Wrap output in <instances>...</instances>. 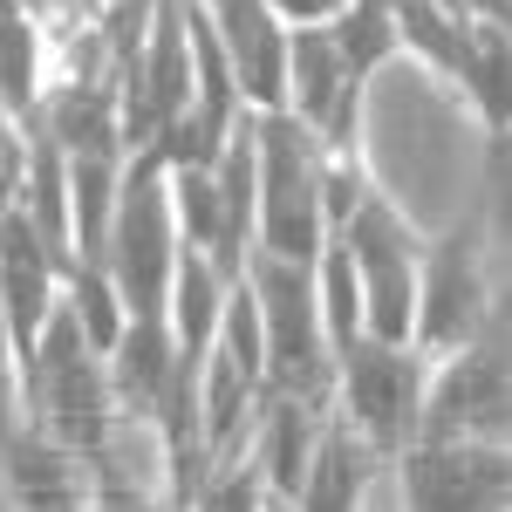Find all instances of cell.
<instances>
[{"label":"cell","instance_id":"obj_4","mask_svg":"<svg viewBox=\"0 0 512 512\" xmlns=\"http://www.w3.org/2000/svg\"><path fill=\"white\" fill-rule=\"evenodd\" d=\"M424 383H431V355L417 342H383V335H355L335 349V417L349 424L376 458H396L417 417H424Z\"/></svg>","mask_w":512,"mask_h":512},{"label":"cell","instance_id":"obj_21","mask_svg":"<svg viewBox=\"0 0 512 512\" xmlns=\"http://www.w3.org/2000/svg\"><path fill=\"white\" fill-rule=\"evenodd\" d=\"M267 7H274L280 21H287V28H294V21H328V14H335V7H342V0H267Z\"/></svg>","mask_w":512,"mask_h":512},{"label":"cell","instance_id":"obj_3","mask_svg":"<svg viewBox=\"0 0 512 512\" xmlns=\"http://www.w3.org/2000/svg\"><path fill=\"white\" fill-rule=\"evenodd\" d=\"M239 280H246L253 308H260L267 390H294V396L328 403V390H335V342H328L321 308H315V260H287V253L253 246Z\"/></svg>","mask_w":512,"mask_h":512},{"label":"cell","instance_id":"obj_18","mask_svg":"<svg viewBox=\"0 0 512 512\" xmlns=\"http://www.w3.org/2000/svg\"><path fill=\"white\" fill-rule=\"evenodd\" d=\"M315 308H321V328H328L335 349L362 335V280H355V260L335 233L321 239V253H315Z\"/></svg>","mask_w":512,"mask_h":512},{"label":"cell","instance_id":"obj_23","mask_svg":"<svg viewBox=\"0 0 512 512\" xmlns=\"http://www.w3.org/2000/svg\"><path fill=\"white\" fill-rule=\"evenodd\" d=\"M472 21H506V0H458Z\"/></svg>","mask_w":512,"mask_h":512},{"label":"cell","instance_id":"obj_12","mask_svg":"<svg viewBox=\"0 0 512 512\" xmlns=\"http://www.w3.org/2000/svg\"><path fill=\"white\" fill-rule=\"evenodd\" d=\"M212 198H219V239H212V267L239 280L246 253H253V212H260V178H253V130L239 117V130L219 144L212 158Z\"/></svg>","mask_w":512,"mask_h":512},{"label":"cell","instance_id":"obj_2","mask_svg":"<svg viewBox=\"0 0 512 512\" xmlns=\"http://www.w3.org/2000/svg\"><path fill=\"white\" fill-rule=\"evenodd\" d=\"M253 130V178H260V212H253V246L315 260L328 219H321V137L294 110H246Z\"/></svg>","mask_w":512,"mask_h":512},{"label":"cell","instance_id":"obj_5","mask_svg":"<svg viewBox=\"0 0 512 512\" xmlns=\"http://www.w3.org/2000/svg\"><path fill=\"white\" fill-rule=\"evenodd\" d=\"M178 219H171V185H164V158L158 151H130L117 178V212L103 233V267L117 280L123 308L151 315L171 294V267H178Z\"/></svg>","mask_w":512,"mask_h":512},{"label":"cell","instance_id":"obj_19","mask_svg":"<svg viewBox=\"0 0 512 512\" xmlns=\"http://www.w3.org/2000/svg\"><path fill=\"white\" fill-rule=\"evenodd\" d=\"M164 185H171V219H178V239L212 253L219 239V198H212V164H164Z\"/></svg>","mask_w":512,"mask_h":512},{"label":"cell","instance_id":"obj_15","mask_svg":"<svg viewBox=\"0 0 512 512\" xmlns=\"http://www.w3.org/2000/svg\"><path fill=\"white\" fill-rule=\"evenodd\" d=\"M226 287H233V280L212 267V253L178 246L171 294H164V321H171L178 355H205V349H212V328H219V308H226Z\"/></svg>","mask_w":512,"mask_h":512},{"label":"cell","instance_id":"obj_25","mask_svg":"<svg viewBox=\"0 0 512 512\" xmlns=\"http://www.w3.org/2000/svg\"><path fill=\"white\" fill-rule=\"evenodd\" d=\"M69 7H76V14H96V7H103V0H69Z\"/></svg>","mask_w":512,"mask_h":512},{"label":"cell","instance_id":"obj_20","mask_svg":"<svg viewBox=\"0 0 512 512\" xmlns=\"http://www.w3.org/2000/svg\"><path fill=\"white\" fill-rule=\"evenodd\" d=\"M21 164H28V117L0 96V205L21 192Z\"/></svg>","mask_w":512,"mask_h":512},{"label":"cell","instance_id":"obj_6","mask_svg":"<svg viewBox=\"0 0 512 512\" xmlns=\"http://www.w3.org/2000/svg\"><path fill=\"white\" fill-rule=\"evenodd\" d=\"M390 465L403 478V506L417 512H506V492H512L506 437L417 431Z\"/></svg>","mask_w":512,"mask_h":512},{"label":"cell","instance_id":"obj_22","mask_svg":"<svg viewBox=\"0 0 512 512\" xmlns=\"http://www.w3.org/2000/svg\"><path fill=\"white\" fill-rule=\"evenodd\" d=\"M14 403V349H7V328H0V410Z\"/></svg>","mask_w":512,"mask_h":512},{"label":"cell","instance_id":"obj_11","mask_svg":"<svg viewBox=\"0 0 512 512\" xmlns=\"http://www.w3.org/2000/svg\"><path fill=\"white\" fill-rule=\"evenodd\" d=\"M7 492L14 506H82L89 499V458L69 451L62 437H48L41 424H21L7 437Z\"/></svg>","mask_w":512,"mask_h":512},{"label":"cell","instance_id":"obj_1","mask_svg":"<svg viewBox=\"0 0 512 512\" xmlns=\"http://www.w3.org/2000/svg\"><path fill=\"white\" fill-rule=\"evenodd\" d=\"M14 410L28 424H41L48 437H62L69 451H82V458H96L117 437L123 410H117V390H110V362L82 335L69 301H55V315L41 321L35 349L14 376Z\"/></svg>","mask_w":512,"mask_h":512},{"label":"cell","instance_id":"obj_9","mask_svg":"<svg viewBox=\"0 0 512 512\" xmlns=\"http://www.w3.org/2000/svg\"><path fill=\"white\" fill-rule=\"evenodd\" d=\"M62 301V253L35 233V219L21 205H0V328L14 349V376L35 349L41 321Z\"/></svg>","mask_w":512,"mask_h":512},{"label":"cell","instance_id":"obj_26","mask_svg":"<svg viewBox=\"0 0 512 512\" xmlns=\"http://www.w3.org/2000/svg\"><path fill=\"white\" fill-rule=\"evenodd\" d=\"M362 7H390V0H362Z\"/></svg>","mask_w":512,"mask_h":512},{"label":"cell","instance_id":"obj_27","mask_svg":"<svg viewBox=\"0 0 512 512\" xmlns=\"http://www.w3.org/2000/svg\"><path fill=\"white\" fill-rule=\"evenodd\" d=\"M451 7H458V0H451Z\"/></svg>","mask_w":512,"mask_h":512},{"label":"cell","instance_id":"obj_7","mask_svg":"<svg viewBox=\"0 0 512 512\" xmlns=\"http://www.w3.org/2000/svg\"><path fill=\"white\" fill-rule=\"evenodd\" d=\"M492 287H485V239L478 226H458L444 239H424L417 260V328L410 342L424 355H444L492 328Z\"/></svg>","mask_w":512,"mask_h":512},{"label":"cell","instance_id":"obj_16","mask_svg":"<svg viewBox=\"0 0 512 512\" xmlns=\"http://www.w3.org/2000/svg\"><path fill=\"white\" fill-rule=\"evenodd\" d=\"M390 21H396V55H417L437 82L458 76L465 28H472L465 7H451V0H390Z\"/></svg>","mask_w":512,"mask_h":512},{"label":"cell","instance_id":"obj_24","mask_svg":"<svg viewBox=\"0 0 512 512\" xmlns=\"http://www.w3.org/2000/svg\"><path fill=\"white\" fill-rule=\"evenodd\" d=\"M21 7H28V14H41V21H55V14H62L69 0H21ZM69 14H76V7H69Z\"/></svg>","mask_w":512,"mask_h":512},{"label":"cell","instance_id":"obj_8","mask_svg":"<svg viewBox=\"0 0 512 512\" xmlns=\"http://www.w3.org/2000/svg\"><path fill=\"white\" fill-rule=\"evenodd\" d=\"M512 383H506V342L499 321L458 342V349L431 355V383H424V417L417 431H451V437H506Z\"/></svg>","mask_w":512,"mask_h":512},{"label":"cell","instance_id":"obj_14","mask_svg":"<svg viewBox=\"0 0 512 512\" xmlns=\"http://www.w3.org/2000/svg\"><path fill=\"white\" fill-rule=\"evenodd\" d=\"M451 89L465 96V110L485 123V137H506V110H512V48H506V21H472L465 28V62Z\"/></svg>","mask_w":512,"mask_h":512},{"label":"cell","instance_id":"obj_17","mask_svg":"<svg viewBox=\"0 0 512 512\" xmlns=\"http://www.w3.org/2000/svg\"><path fill=\"white\" fill-rule=\"evenodd\" d=\"M328 41H335V55H342V69L362 82H376L383 62H396V21L390 7H362V0H342L335 14H328Z\"/></svg>","mask_w":512,"mask_h":512},{"label":"cell","instance_id":"obj_10","mask_svg":"<svg viewBox=\"0 0 512 512\" xmlns=\"http://www.w3.org/2000/svg\"><path fill=\"white\" fill-rule=\"evenodd\" d=\"M205 14H212V35H219L226 69L239 82V103L246 110H280V89H287V21L267 0H205Z\"/></svg>","mask_w":512,"mask_h":512},{"label":"cell","instance_id":"obj_13","mask_svg":"<svg viewBox=\"0 0 512 512\" xmlns=\"http://www.w3.org/2000/svg\"><path fill=\"white\" fill-rule=\"evenodd\" d=\"M369 465H376V451H369V444L335 417V403H328V417H321V431H315V451H308V472H301V499H294V506H315V512L362 506V492H369Z\"/></svg>","mask_w":512,"mask_h":512}]
</instances>
